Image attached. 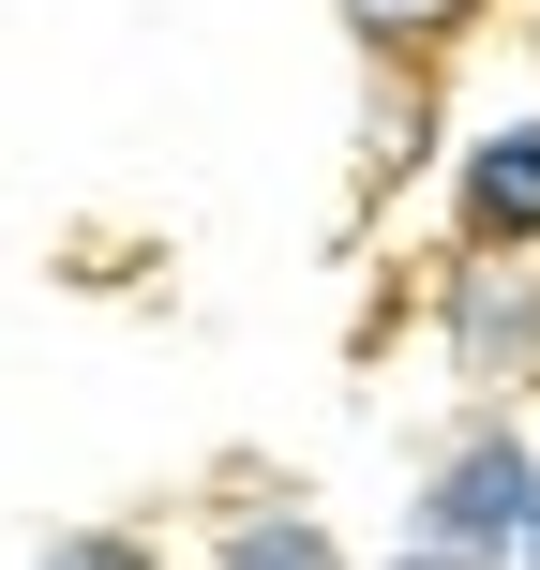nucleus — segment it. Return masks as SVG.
Instances as JSON below:
<instances>
[{
  "mask_svg": "<svg viewBox=\"0 0 540 570\" xmlns=\"http://www.w3.org/2000/svg\"><path fill=\"white\" fill-rule=\"evenodd\" d=\"M30 570H166V556H150V541H120V525H76V541H46Z\"/></svg>",
  "mask_w": 540,
  "mask_h": 570,
  "instance_id": "obj_4",
  "label": "nucleus"
},
{
  "mask_svg": "<svg viewBox=\"0 0 540 570\" xmlns=\"http://www.w3.org/2000/svg\"><path fill=\"white\" fill-rule=\"evenodd\" d=\"M226 570H345V556H331L315 511H240V525H226Z\"/></svg>",
  "mask_w": 540,
  "mask_h": 570,
  "instance_id": "obj_3",
  "label": "nucleus"
},
{
  "mask_svg": "<svg viewBox=\"0 0 540 570\" xmlns=\"http://www.w3.org/2000/svg\"><path fill=\"white\" fill-rule=\"evenodd\" d=\"M526 495H540V465L511 451V435H481V451L435 465V525H421V541H435V556H481V541L526 525Z\"/></svg>",
  "mask_w": 540,
  "mask_h": 570,
  "instance_id": "obj_1",
  "label": "nucleus"
},
{
  "mask_svg": "<svg viewBox=\"0 0 540 570\" xmlns=\"http://www.w3.org/2000/svg\"><path fill=\"white\" fill-rule=\"evenodd\" d=\"M511 570H540V495H526V525H511Z\"/></svg>",
  "mask_w": 540,
  "mask_h": 570,
  "instance_id": "obj_5",
  "label": "nucleus"
},
{
  "mask_svg": "<svg viewBox=\"0 0 540 570\" xmlns=\"http://www.w3.org/2000/svg\"><path fill=\"white\" fill-rule=\"evenodd\" d=\"M391 570H465V556H435V541H421V556H391Z\"/></svg>",
  "mask_w": 540,
  "mask_h": 570,
  "instance_id": "obj_6",
  "label": "nucleus"
},
{
  "mask_svg": "<svg viewBox=\"0 0 540 570\" xmlns=\"http://www.w3.org/2000/svg\"><path fill=\"white\" fill-rule=\"evenodd\" d=\"M465 240L481 256H526L540 240V120H495L481 166H465Z\"/></svg>",
  "mask_w": 540,
  "mask_h": 570,
  "instance_id": "obj_2",
  "label": "nucleus"
}]
</instances>
